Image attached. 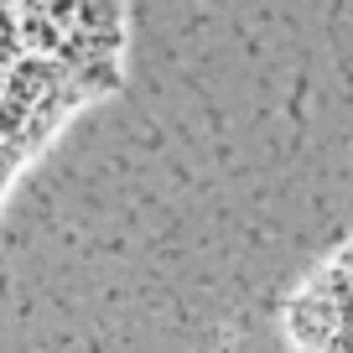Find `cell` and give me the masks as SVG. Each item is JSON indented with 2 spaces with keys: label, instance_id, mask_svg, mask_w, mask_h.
<instances>
[{
  "label": "cell",
  "instance_id": "cell-1",
  "mask_svg": "<svg viewBox=\"0 0 353 353\" xmlns=\"http://www.w3.org/2000/svg\"><path fill=\"white\" fill-rule=\"evenodd\" d=\"M301 353H353V250L332 260L296 301Z\"/></svg>",
  "mask_w": 353,
  "mask_h": 353
},
{
  "label": "cell",
  "instance_id": "cell-2",
  "mask_svg": "<svg viewBox=\"0 0 353 353\" xmlns=\"http://www.w3.org/2000/svg\"><path fill=\"white\" fill-rule=\"evenodd\" d=\"M26 156H32V141H26L21 88H16L11 57H6V42H0V192L11 188V176L26 166Z\"/></svg>",
  "mask_w": 353,
  "mask_h": 353
}]
</instances>
